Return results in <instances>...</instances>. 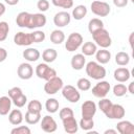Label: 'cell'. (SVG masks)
Returning a JSON list of instances; mask_svg holds the SVG:
<instances>
[{"label": "cell", "mask_w": 134, "mask_h": 134, "mask_svg": "<svg viewBox=\"0 0 134 134\" xmlns=\"http://www.w3.org/2000/svg\"><path fill=\"white\" fill-rule=\"evenodd\" d=\"M47 18L43 13L30 14L27 12H21L16 17V23L19 27L22 28H40L46 25Z\"/></svg>", "instance_id": "cell-1"}, {"label": "cell", "mask_w": 134, "mask_h": 134, "mask_svg": "<svg viewBox=\"0 0 134 134\" xmlns=\"http://www.w3.org/2000/svg\"><path fill=\"white\" fill-rule=\"evenodd\" d=\"M85 70L89 77H91L92 80H96V81H100L107 75L106 68L102 64L94 62V61L88 62L85 66Z\"/></svg>", "instance_id": "cell-2"}, {"label": "cell", "mask_w": 134, "mask_h": 134, "mask_svg": "<svg viewBox=\"0 0 134 134\" xmlns=\"http://www.w3.org/2000/svg\"><path fill=\"white\" fill-rule=\"evenodd\" d=\"M91 35H92V39L95 42V44L97 46H99L100 48H108L111 46L112 40H111V37L107 29L100 28Z\"/></svg>", "instance_id": "cell-3"}, {"label": "cell", "mask_w": 134, "mask_h": 134, "mask_svg": "<svg viewBox=\"0 0 134 134\" xmlns=\"http://www.w3.org/2000/svg\"><path fill=\"white\" fill-rule=\"evenodd\" d=\"M83 36L80 32H72L68 36L67 40L65 41V48L69 52H73L77 50L83 44Z\"/></svg>", "instance_id": "cell-4"}, {"label": "cell", "mask_w": 134, "mask_h": 134, "mask_svg": "<svg viewBox=\"0 0 134 134\" xmlns=\"http://www.w3.org/2000/svg\"><path fill=\"white\" fill-rule=\"evenodd\" d=\"M63 86H64L63 80L60 76L55 75V76L51 77L50 80L46 81V83L44 85V91H45V93H47L49 95H53L57 92H59L60 90H62Z\"/></svg>", "instance_id": "cell-5"}, {"label": "cell", "mask_w": 134, "mask_h": 134, "mask_svg": "<svg viewBox=\"0 0 134 134\" xmlns=\"http://www.w3.org/2000/svg\"><path fill=\"white\" fill-rule=\"evenodd\" d=\"M35 72H36V75L39 79H42V80H45V81H48L51 77L57 75V71L53 68L49 67L48 64L45 63V62L38 64L37 67H36Z\"/></svg>", "instance_id": "cell-6"}, {"label": "cell", "mask_w": 134, "mask_h": 134, "mask_svg": "<svg viewBox=\"0 0 134 134\" xmlns=\"http://www.w3.org/2000/svg\"><path fill=\"white\" fill-rule=\"evenodd\" d=\"M90 7H91V12L95 16H98V17H106L111 12L110 5L106 1H102V0H95V1H93L91 3Z\"/></svg>", "instance_id": "cell-7"}, {"label": "cell", "mask_w": 134, "mask_h": 134, "mask_svg": "<svg viewBox=\"0 0 134 134\" xmlns=\"http://www.w3.org/2000/svg\"><path fill=\"white\" fill-rule=\"evenodd\" d=\"M62 95L63 97L70 102V103H77L81 98V93L79 92V89H76L74 86L72 85H66V86H63L62 88Z\"/></svg>", "instance_id": "cell-8"}, {"label": "cell", "mask_w": 134, "mask_h": 134, "mask_svg": "<svg viewBox=\"0 0 134 134\" xmlns=\"http://www.w3.org/2000/svg\"><path fill=\"white\" fill-rule=\"evenodd\" d=\"M111 89V86H110V83L107 82V81H102L98 82L97 84H95V86L92 87V94L95 96V97H98V98H103V97H106V95L109 93Z\"/></svg>", "instance_id": "cell-9"}, {"label": "cell", "mask_w": 134, "mask_h": 134, "mask_svg": "<svg viewBox=\"0 0 134 134\" xmlns=\"http://www.w3.org/2000/svg\"><path fill=\"white\" fill-rule=\"evenodd\" d=\"M105 115L110 119H121L126 115V110L119 104H112Z\"/></svg>", "instance_id": "cell-10"}, {"label": "cell", "mask_w": 134, "mask_h": 134, "mask_svg": "<svg viewBox=\"0 0 134 134\" xmlns=\"http://www.w3.org/2000/svg\"><path fill=\"white\" fill-rule=\"evenodd\" d=\"M97 110V106L93 100H86L82 104L81 107V112H82V117L85 118H93Z\"/></svg>", "instance_id": "cell-11"}, {"label": "cell", "mask_w": 134, "mask_h": 134, "mask_svg": "<svg viewBox=\"0 0 134 134\" xmlns=\"http://www.w3.org/2000/svg\"><path fill=\"white\" fill-rule=\"evenodd\" d=\"M70 21H71V15L66 10L59 12L53 17V23L57 27H65L70 23Z\"/></svg>", "instance_id": "cell-12"}, {"label": "cell", "mask_w": 134, "mask_h": 134, "mask_svg": "<svg viewBox=\"0 0 134 134\" xmlns=\"http://www.w3.org/2000/svg\"><path fill=\"white\" fill-rule=\"evenodd\" d=\"M41 129L46 133H53L58 129L57 121L50 115H45L41 120Z\"/></svg>", "instance_id": "cell-13"}, {"label": "cell", "mask_w": 134, "mask_h": 134, "mask_svg": "<svg viewBox=\"0 0 134 134\" xmlns=\"http://www.w3.org/2000/svg\"><path fill=\"white\" fill-rule=\"evenodd\" d=\"M17 74L21 80H29L34 75V68L29 63H21L17 69Z\"/></svg>", "instance_id": "cell-14"}, {"label": "cell", "mask_w": 134, "mask_h": 134, "mask_svg": "<svg viewBox=\"0 0 134 134\" xmlns=\"http://www.w3.org/2000/svg\"><path fill=\"white\" fill-rule=\"evenodd\" d=\"M14 42L18 46H29L30 44H32L31 34L19 31L14 36Z\"/></svg>", "instance_id": "cell-15"}, {"label": "cell", "mask_w": 134, "mask_h": 134, "mask_svg": "<svg viewBox=\"0 0 134 134\" xmlns=\"http://www.w3.org/2000/svg\"><path fill=\"white\" fill-rule=\"evenodd\" d=\"M62 121H63L64 130L68 134H74L79 131V124H77L76 119L74 118V116L64 118V119H62Z\"/></svg>", "instance_id": "cell-16"}, {"label": "cell", "mask_w": 134, "mask_h": 134, "mask_svg": "<svg viewBox=\"0 0 134 134\" xmlns=\"http://www.w3.org/2000/svg\"><path fill=\"white\" fill-rule=\"evenodd\" d=\"M113 75L117 82L125 83V82H128L129 79L131 77V72L127 67H119V68H116L114 70Z\"/></svg>", "instance_id": "cell-17"}, {"label": "cell", "mask_w": 134, "mask_h": 134, "mask_svg": "<svg viewBox=\"0 0 134 134\" xmlns=\"http://www.w3.org/2000/svg\"><path fill=\"white\" fill-rule=\"evenodd\" d=\"M116 130L120 134H134V125L129 120H120L116 125Z\"/></svg>", "instance_id": "cell-18"}, {"label": "cell", "mask_w": 134, "mask_h": 134, "mask_svg": "<svg viewBox=\"0 0 134 134\" xmlns=\"http://www.w3.org/2000/svg\"><path fill=\"white\" fill-rule=\"evenodd\" d=\"M22 55H23V58H24L26 61H28V62H37V61L40 59L41 53H40V51H39L37 48L28 47V48H26L25 50H23Z\"/></svg>", "instance_id": "cell-19"}, {"label": "cell", "mask_w": 134, "mask_h": 134, "mask_svg": "<svg viewBox=\"0 0 134 134\" xmlns=\"http://www.w3.org/2000/svg\"><path fill=\"white\" fill-rule=\"evenodd\" d=\"M71 67L74 70H82L86 65V58L83 53H76L71 59Z\"/></svg>", "instance_id": "cell-20"}, {"label": "cell", "mask_w": 134, "mask_h": 134, "mask_svg": "<svg viewBox=\"0 0 134 134\" xmlns=\"http://www.w3.org/2000/svg\"><path fill=\"white\" fill-rule=\"evenodd\" d=\"M24 119V116L19 109H13L8 113V121L14 126H19Z\"/></svg>", "instance_id": "cell-21"}, {"label": "cell", "mask_w": 134, "mask_h": 134, "mask_svg": "<svg viewBox=\"0 0 134 134\" xmlns=\"http://www.w3.org/2000/svg\"><path fill=\"white\" fill-rule=\"evenodd\" d=\"M95 58H96V62L104 65L110 62L111 60V52L109 50H107V48H102L99 50H96L95 52Z\"/></svg>", "instance_id": "cell-22"}, {"label": "cell", "mask_w": 134, "mask_h": 134, "mask_svg": "<svg viewBox=\"0 0 134 134\" xmlns=\"http://www.w3.org/2000/svg\"><path fill=\"white\" fill-rule=\"evenodd\" d=\"M12 99L9 96H1L0 97V115H7L12 110Z\"/></svg>", "instance_id": "cell-23"}, {"label": "cell", "mask_w": 134, "mask_h": 134, "mask_svg": "<svg viewBox=\"0 0 134 134\" xmlns=\"http://www.w3.org/2000/svg\"><path fill=\"white\" fill-rule=\"evenodd\" d=\"M97 50V45L94 42H85L84 44H82V53L86 57H91L93 54H95Z\"/></svg>", "instance_id": "cell-24"}, {"label": "cell", "mask_w": 134, "mask_h": 134, "mask_svg": "<svg viewBox=\"0 0 134 134\" xmlns=\"http://www.w3.org/2000/svg\"><path fill=\"white\" fill-rule=\"evenodd\" d=\"M87 7L83 4H80V5H76L73 9H72V14H71V17H73V19L80 21L82 19H84L87 15Z\"/></svg>", "instance_id": "cell-25"}, {"label": "cell", "mask_w": 134, "mask_h": 134, "mask_svg": "<svg viewBox=\"0 0 134 134\" xmlns=\"http://www.w3.org/2000/svg\"><path fill=\"white\" fill-rule=\"evenodd\" d=\"M58 58V52L53 48H47L42 52V59L45 63H52Z\"/></svg>", "instance_id": "cell-26"}, {"label": "cell", "mask_w": 134, "mask_h": 134, "mask_svg": "<svg viewBox=\"0 0 134 134\" xmlns=\"http://www.w3.org/2000/svg\"><path fill=\"white\" fill-rule=\"evenodd\" d=\"M50 41L55 45H60L65 41V34L60 29H54L50 34Z\"/></svg>", "instance_id": "cell-27"}, {"label": "cell", "mask_w": 134, "mask_h": 134, "mask_svg": "<svg viewBox=\"0 0 134 134\" xmlns=\"http://www.w3.org/2000/svg\"><path fill=\"white\" fill-rule=\"evenodd\" d=\"M100 28H104V22L98 19V18H93L89 21L88 23V30L90 34H93L94 31L100 29Z\"/></svg>", "instance_id": "cell-28"}, {"label": "cell", "mask_w": 134, "mask_h": 134, "mask_svg": "<svg viewBox=\"0 0 134 134\" xmlns=\"http://www.w3.org/2000/svg\"><path fill=\"white\" fill-rule=\"evenodd\" d=\"M59 107H60L59 100L53 98V97L48 98L45 103V109L48 113H55L59 110Z\"/></svg>", "instance_id": "cell-29"}, {"label": "cell", "mask_w": 134, "mask_h": 134, "mask_svg": "<svg viewBox=\"0 0 134 134\" xmlns=\"http://www.w3.org/2000/svg\"><path fill=\"white\" fill-rule=\"evenodd\" d=\"M130 62V55L125 51H119L115 55V63L119 66H127Z\"/></svg>", "instance_id": "cell-30"}, {"label": "cell", "mask_w": 134, "mask_h": 134, "mask_svg": "<svg viewBox=\"0 0 134 134\" xmlns=\"http://www.w3.org/2000/svg\"><path fill=\"white\" fill-rule=\"evenodd\" d=\"M24 118L28 125H36L41 120V113H34V112L27 111L25 113Z\"/></svg>", "instance_id": "cell-31"}, {"label": "cell", "mask_w": 134, "mask_h": 134, "mask_svg": "<svg viewBox=\"0 0 134 134\" xmlns=\"http://www.w3.org/2000/svg\"><path fill=\"white\" fill-rule=\"evenodd\" d=\"M94 127V120L93 118H85V117H82L80 122H79V128H81L82 130L84 131H90L92 130Z\"/></svg>", "instance_id": "cell-32"}, {"label": "cell", "mask_w": 134, "mask_h": 134, "mask_svg": "<svg viewBox=\"0 0 134 134\" xmlns=\"http://www.w3.org/2000/svg\"><path fill=\"white\" fill-rule=\"evenodd\" d=\"M76 87L81 91H88L89 89H91V82L87 77H81L76 82Z\"/></svg>", "instance_id": "cell-33"}, {"label": "cell", "mask_w": 134, "mask_h": 134, "mask_svg": "<svg viewBox=\"0 0 134 134\" xmlns=\"http://www.w3.org/2000/svg\"><path fill=\"white\" fill-rule=\"evenodd\" d=\"M27 111L34 112V113H41L42 111V104L38 99H32L27 105Z\"/></svg>", "instance_id": "cell-34"}, {"label": "cell", "mask_w": 134, "mask_h": 134, "mask_svg": "<svg viewBox=\"0 0 134 134\" xmlns=\"http://www.w3.org/2000/svg\"><path fill=\"white\" fill-rule=\"evenodd\" d=\"M9 32V25L5 21L0 22V42H3L6 40L7 35Z\"/></svg>", "instance_id": "cell-35"}, {"label": "cell", "mask_w": 134, "mask_h": 134, "mask_svg": "<svg viewBox=\"0 0 134 134\" xmlns=\"http://www.w3.org/2000/svg\"><path fill=\"white\" fill-rule=\"evenodd\" d=\"M52 4L57 7H62V8H71L73 6V0H51Z\"/></svg>", "instance_id": "cell-36"}, {"label": "cell", "mask_w": 134, "mask_h": 134, "mask_svg": "<svg viewBox=\"0 0 134 134\" xmlns=\"http://www.w3.org/2000/svg\"><path fill=\"white\" fill-rule=\"evenodd\" d=\"M113 103L109 99V98H106V97H103V98H100V100L98 102V104H97V106H98V108H99V110L105 114L108 110H109V108L111 107V105H112Z\"/></svg>", "instance_id": "cell-37"}, {"label": "cell", "mask_w": 134, "mask_h": 134, "mask_svg": "<svg viewBox=\"0 0 134 134\" xmlns=\"http://www.w3.org/2000/svg\"><path fill=\"white\" fill-rule=\"evenodd\" d=\"M31 34V39H32V43H41L45 40L46 35L44 31L42 30H35Z\"/></svg>", "instance_id": "cell-38"}, {"label": "cell", "mask_w": 134, "mask_h": 134, "mask_svg": "<svg viewBox=\"0 0 134 134\" xmlns=\"http://www.w3.org/2000/svg\"><path fill=\"white\" fill-rule=\"evenodd\" d=\"M127 87L124 84H116L113 87V94L117 97H121L127 93Z\"/></svg>", "instance_id": "cell-39"}, {"label": "cell", "mask_w": 134, "mask_h": 134, "mask_svg": "<svg viewBox=\"0 0 134 134\" xmlns=\"http://www.w3.org/2000/svg\"><path fill=\"white\" fill-rule=\"evenodd\" d=\"M12 102H13V104H14L17 108H22V107H24L25 104L27 103V96H26L24 93H22L21 95H19L17 98H15V99L12 100Z\"/></svg>", "instance_id": "cell-40"}, {"label": "cell", "mask_w": 134, "mask_h": 134, "mask_svg": "<svg viewBox=\"0 0 134 134\" xmlns=\"http://www.w3.org/2000/svg\"><path fill=\"white\" fill-rule=\"evenodd\" d=\"M59 116L61 119H64V118H67V117H70V116H74V112L71 108L69 107H64L63 109L60 110L59 112Z\"/></svg>", "instance_id": "cell-41"}, {"label": "cell", "mask_w": 134, "mask_h": 134, "mask_svg": "<svg viewBox=\"0 0 134 134\" xmlns=\"http://www.w3.org/2000/svg\"><path fill=\"white\" fill-rule=\"evenodd\" d=\"M10 133L12 134H30L31 130L27 126H19V127L12 129Z\"/></svg>", "instance_id": "cell-42"}, {"label": "cell", "mask_w": 134, "mask_h": 134, "mask_svg": "<svg viewBox=\"0 0 134 134\" xmlns=\"http://www.w3.org/2000/svg\"><path fill=\"white\" fill-rule=\"evenodd\" d=\"M22 93H23V91H22V89L20 87H13V88H10L8 90V96L10 97L12 100H14L15 98H17Z\"/></svg>", "instance_id": "cell-43"}, {"label": "cell", "mask_w": 134, "mask_h": 134, "mask_svg": "<svg viewBox=\"0 0 134 134\" xmlns=\"http://www.w3.org/2000/svg\"><path fill=\"white\" fill-rule=\"evenodd\" d=\"M37 8L40 12H42V13L48 10V8H49V1L48 0H39L37 2Z\"/></svg>", "instance_id": "cell-44"}, {"label": "cell", "mask_w": 134, "mask_h": 134, "mask_svg": "<svg viewBox=\"0 0 134 134\" xmlns=\"http://www.w3.org/2000/svg\"><path fill=\"white\" fill-rule=\"evenodd\" d=\"M129 0H113V4L116 7H125L128 5Z\"/></svg>", "instance_id": "cell-45"}, {"label": "cell", "mask_w": 134, "mask_h": 134, "mask_svg": "<svg viewBox=\"0 0 134 134\" xmlns=\"http://www.w3.org/2000/svg\"><path fill=\"white\" fill-rule=\"evenodd\" d=\"M7 58V51L3 48V47H0V63L1 62H4Z\"/></svg>", "instance_id": "cell-46"}, {"label": "cell", "mask_w": 134, "mask_h": 134, "mask_svg": "<svg viewBox=\"0 0 134 134\" xmlns=\"http://www.w3.org/2000/svg\"><path fill=\"white\" fill-rule=\"evenodd\" d=\"M127 91L131 94H134V82H131L129 84V86L127 87Z\"/></svg>", "instance_id": "cell-47"}, {"label": "cell", "mask_w": 134, "mask_h": 134, "mask_svg": "<svg viewBox=\"0 0 134 134\" xmlns=\"http://www.w3.org/2000/svg\"><path fill=\"white\" fill-rule=\"evenodd\" d=\"M4 2L6 3V4H8V5H16V4H18V2H19V0H4Z\"/></svg>", "instance_id": "cell-48"}, {"label": "cell", "mask_w": 134, "mask_h": 134, "mask_svg": "<svg viewBox=\"0 0 134 134\" xmlns=\"http://www.w3.org/2000/svg\"><path fill=\"white\" fill-rule=\"evenodd\" d=\"M5 10H6V7H5V5H4L2 2H0V17L4 15Z\"/></svg>", "instance_id": "cell-49"}, {"label": "cell", "mask_w": 134, "mask_h": 134, "mask_svg": "<svg viewBox=\"0 0 134 134\" xmlns=\"http://www.w3.org/2000/svg\"><path fill=\"white\" fill-rule=\"evenodd\" d=\"M104 134H117V130H113V129H108L104 132Z\"/></svg>", "instance_id": "cell-50"}, {"label": "cell", "mask_w": 134, "mask_h": 134, "mask_svg": "<svg viewBox=\"0 0 134 134\" xmlns=\"http://www.w3.org/2000/svg\"><path fill=\"white\" fill-rule=\"evenodd\" d=\"M133 38H134V32H131L130 37H129V43H130L131 48H133Z\"/></svg>", "instance_id": "cell-51"}, {"label": "cell", "mask_w": 134, "mask_h": 134, "mask_svg": "<svg viewBox=\"0 0 134 134\" xmlns=\"http://www.w3.org/2000/svg\"><path fill=\"white\" fill-rule=\"evenodd\" d=\"M131 1H132V2H134V0H131Z\"/></svg>", "instance_id": "cell-52"}]
</instances>
